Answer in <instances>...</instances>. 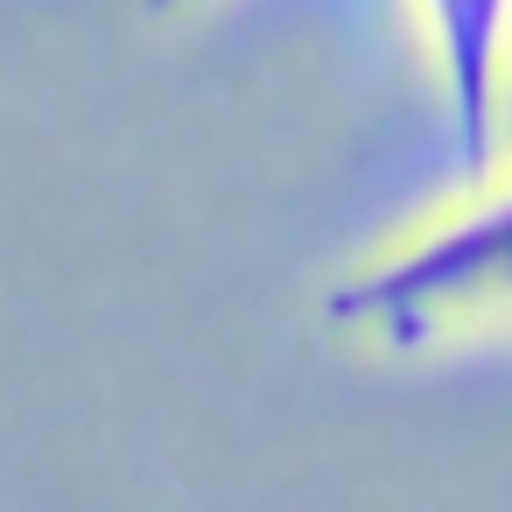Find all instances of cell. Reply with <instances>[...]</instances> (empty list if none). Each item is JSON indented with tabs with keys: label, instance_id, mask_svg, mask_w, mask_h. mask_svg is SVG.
<instances>
[{
	"label": "cell",
	"instance_id": "cell-1",
	"mask_svg": "<svg viewBox=\"0 0 512 512\" xmlns=\"http://www.w3.org/2000/svg\"><path fill=\"white\" fill-rule=\"evenodd\" d=\"M323 316L393 358L512 323V169L470 176L456 204L351 267L323 295Z\"/></svg>",
	"mask_w": 512,
	"mask_h": 512
},
{
	"label": "cell",
	"instance_id": "cell-2",
	"mask_svg": "<svg viewBox=\"0 0 512 512\" xmlns=\"http://www.w3.org/2000/svg\"><path fill=\"white\" fill-rule=\"evenodd\" d=\"M414 22L435 64L449 148L463 176L498 169V64L512 36V0H414Z\"/></svg>",
	"mask_w": 512,
	"mask_h": 512
},
{
	"label": "cell",
	"instance_id": "cell-3",
	"mask_svg": "<svg viewBox=\"0 0 512 512\" xmlns=\"http://www.w3.org/2000/svg\"><path fill=\"white\" fill-rule=\"evenodd\" d=\"M498 169H512V36H505V64H498Z\"/></svg>",
	"mask_w": 512,
	"mask_h": 512
},
{
	"label": "cell",
	"instance_id": "cell-4",
	"mask_svg": "<svg viewBox=\"0 0 512 512\" xmlns=\"http://www.w3.org/2000/svg\"><path fill=\"white\" fill-rule=\"evenodd\" d=\"M148 8H183V0H148Z\"/></svg>",
	"mask_w": 512,
	"mask_h": 512
}]
</instances>
